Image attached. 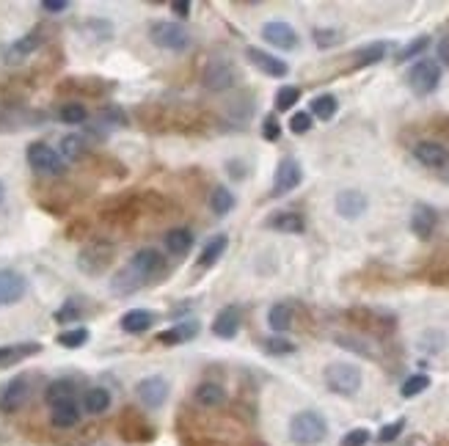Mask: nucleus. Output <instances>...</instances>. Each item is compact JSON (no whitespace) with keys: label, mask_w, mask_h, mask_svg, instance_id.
<instances>
[{"label":"nucleus","mask_w":449,"mask_h":446,"mask_svg":"<svg viewBox=\"0 0 449 446\" xmlns=\"http://www.w3.org/2000/svg\"><path fill=\"white\" fill-rule=\"evenodd\" d=\"M328 436V422L317 410H298L290 419V441L295 446H317Z\"/></svg>","instance_id":"1"},{"label":"nucleus","mask_w":449,"mask_h":446,"mask_svg":"<svg viewBox=\"0 0 449 446\" xmlns=\"http://www.w3.org/2000/svg\"><path fill=\"white\" fill-rule=\"evenodd\" d=\"M322 380L328 386V391L339 394V397H356L364 383V375L356 364H345V361H334L325 366Z\"/></svg>","instance_id":"2"},{"label":"nucleus","mask_w":449,"mask_h":446,"mask_svg":"<svg viewBox=\"0 0 449 446\" xmlns=\"http://www.w3.org/2000/svg\"><path fill=\"white\" fill-rule=\"evenodd\" d=\"M408 86L416 96H430L441 86V64L436 58H422L408 72Z\"/></svg>","instance_id":"3"},{"label":"nucleus","mask_w":449,"mask_h":446,"mask_svg":"<svg viewBox=\"0 0 449 446\" xmlns=\"http://www.w3.org/2000/svg\"><path fill=\"white\" fill-rule=\"evenodd\" d=\"M149 39H152L155 47L169 50V52H182V50L190 47V34L185 31V25L169 22V20L152 22V25H149Z\"/></svg>","instance_id":"4"},{"label":"nucleus","mask_w":449,"mask_h":446,"mask_svg":"<svg viewBox=\"0 0 449 446\" xmlns=\"http://www.w3.org/2000/svg\"><path fill=\"white\" fill-rule=\"evenodd\" d=\"M25 157H28V166L36 171V174H47V177H61L64 171H66V163H64V157L52 149V146H47L45 141H34V143H28V149H25Z\"/></svg>","instance_id":"5"},{"label":"nucleus","mask_w":449,"mask_h":446,"mask_svg":"<svg viewBox=\"0 0 449 446\" xmlns=\"http://www.w3.org/2000/svg\"><path fill=\"white\" fill-rule=\"evenodd\" d=\"M111 262H113V248L108 243H91L78 257V268L83 270V273H89V275L105 273V270L111 268Z\"/></svg>","instance_id":"6"},{"label":"nucleus","mask_w":449,"mask_h":446,"mask_svg":"<svg viewBox=\"0 0 449 446\" xmlns=\"http://www.w3.org/2000/svg\"><path fill=\"white\" fill-rule=\"evenodd\" d=\"M28 397H31V380L25 375H17L0 391V410L3 413H14L28 402Z\"/></svg>","instance_id":"7"},{"label":"nucleus","mask_w":449,"mask_h":446,"mask_svg":"<svg viewBox=\"0 0 449 446\" xmlns=\"http://www.w3.org/2000/svg\"><path fill=\"white\" fill-rule=\"evenodd\" d=\"M334 207H336L339 218H345V221H356V218H361V215L366 213L369 199H366V193H361V190H356V187H348V190H339V193H336Z\"/></svg>","instance_id":"8"},{"label":"nucleus","mask_w":449,"mask_h":446,"mask_svg":"<svg viewBox=\"0 0 449 446\" xmlns=\"http://www.w3.org/2000/svg\"><path fill=\"white\" fill-rule=\"evenodd\" d=\"M301 179H304L301 163H298L295 157H284V160H278L276 174H273V193H276V196H284V193L295 190V187L301 185Z\"/></svg>","instance_id":"9"},{"label":"nucleus","mask_w":449,"mask_h":446,"mask_svg":"<svg viewBox=\"0 0 449 446\" xmlns=\"http://www.w3.org/2000/svg\"><path fill=\"white\" fill-rule=\"evenodd\" d=\"M413 157L425 168H436V171L449 168V149L444 143H439V141H419L413 146Z\"/></svg>","instance_id":"10"},{"label":"nucleus","mask_w":449,"mask_h":446,"mask_svg":"<svg viewBox=\"0 0 449 446\" xmlns=\"http://www.w3.org/2000/svg\"><path fill=\"white\" fill-rule=\"evenodd\" d=\"M135 394H138L141 405H146V408H152V410H155V408H160L163 402L169 400V383H166V377L152 375V377L138 380Z\"/></svg>","instance_id":"11"},{"label":"nucleus","mask_w":449,"mask_h":446,"mask_svg":"<svg viewBox=\"0 0 449 446\" xmlns=\"http://www.w3.org/2000/svg\"><path fill=\"white\" fill-rule=\"evenodd\" d=\"M204 89L210 91H226L234 86V69L226 58H213L204 69Z\"/></svg>","instance_id":"12"},{"label":"nucleus","mask_w":449,"mask_h":446,"mask_svg":"<svg viewBox=\"0 0 449 446\" xmlns=\"http://www.w3.org/2000/svg\"><path fill=\"white\" fill-rule=\"evenodd\" d=\"M262 39L273 45L276 50H295L298 47V34L292 25L281 22V20H270L262 25Z\"/></svg>","instance_id":"13"},{"label":"nucleus","mask_w":449,"mask_h":446,"mask_svg":"<svg viewBox=\"0 0 449 446\" xmlns=\"http://www.w3.org/2000/svg\"><path fill=\"white\" fill-rule=\"evenodd\" d=\"M245 55H248V61H251L262 75H268V78H287V75H290V66H287L284 58H276V55H270V52L259 50V47H248Z\"/></svg>","instance_id":"14"},{"label":"nucleus","mask_w":449,"mask_h":446,"mask_svg":"<svg viewBox=\"0 0 449 446\" xmlns=\"http://www.w3.org/2000/svg\"><path fill=\"white\" fill-rule=\"evenodd\" d=\"M436 226H439V213L430 204H416L413 207V213H411V231L419 240H430Z\"/></svg>","instance_id":"15"},{"label":"nucleus","mask_w":449,"mask_h":446,"mask_svg":"<svg viewBox=\"0 0 449 446\" xmlns=\"http://www.w3.org/2000/svg\"><path fill=\"white\" fill-rule=\"evenodd\" d=\"M45 42V36H42V31H31V34H25V36H20L17 42H11V45L6 47V52H3V58L8 61V64H20L22 58H28L31 52H36L39 47Z\"/></svg>","instance_id":"16"},{"label":"nucleus","mask_w":449,"mask_h":446,"mask_svg":"<svg viewBox=\"0 0 449 446\" xmlns=\"http://www.w3.org/2000/svg\"><path fill=\"white\" fill-rule=\"evenodd\" d=\"M28 292L25 278L17 270H0V303H17Z\"/></svg>","instance_id":"17"},{"label":"nucleus","mask_w":449,"mask_h":446,"mask_svg":"<svg viewBox=\"0 0 449 446\" xmlns=\"http://www.w3.org/2000/svg\"><path fill=\"white\" fill-rule=\"evenodd\" d=\"M127 268L133 270L141 281H146V278H152L157 270L163 268V257H160V251H155V248H141L133 259L127 262Z\"/></svg>","instance_id":"18"},{"label":"nucleus","mask_w":449,"mask_h":446,"mask_svg":"<svg viewBox=\"0 0 449 446\" xmlns=\"http://www.w3.org/2000/svg\"><path fill=\"white\" fill-rule=\"evenodd\" d=\"M240 331V312L234 306H224L213 319V333L218 339H234Z\"/></svg>","instance_id":"19"},{"label":"nucleus","mask_w":449,"mask_h":446,"mask_svg":"<svg viewBox=\"0 0 449 446\" xmlns=\"http://www.w3.org/2000/svg\"><path fill=\"white\" fill-rule=\"evenodd\" d=\"M268 229L278 231V234H304L306 221H304L298 213H290V210H284V213H276V215H270Z\"/></svg>","instance_id":"20"},{"label":"nucleus","mask_w":449,"mask_h":446,"mask_svg":"<svg viewBox=\"0 0 449 446\" xmlns=\"http://www.w3.org/2000/svg\"><path fill=\"white\" fill-rule=\"evenodd\" d=\"M196 333H199V322H196V319H187V322H180V325H174V328H169V331H160V333H157V342L166 345V347H174V345H182V342L193 339Z\"/></svg>","instance_id":"21"},{"label":"nucleus","mask_w":449,"mask_h":446,"mask_svg":"<svg viewBox=\"0 0 449 446\" xmlns=\"http://www.w3.org/2000/svg\"><path fill=\"white\" fill-rule=\"evenodd\" d=\"M50 422H52L55 427H61V430L75 427V424L80 422V408H78V402L69 400V402H58V405H52Z\"/></svg>","instance_id":"22"},{"label":"nucleus","mask_w":449,"mask_h":446,"mask_svg":"<svg viewBox=\"0 0 449 446\" xmlns=\"http://www.w3.org/2000/svg\"><path fill=\"white\" fill-rule=\"evenodd\" d=\"M42 353V345L39 342H22V345H6L0 347V366H8V364H17L22 358L36 356Z\"/></svg>","instance_id":"23"},{"label":"nucleus","mask_w":449,"mask_h":446,"mask_svg":"<svg viewBox=\"0 0 449 446\" xmlns=\"http://www.w3.org/2000/svg\"><path fill=\"white\" fill-rule=\"evenodd\" d=\"M152 322H155V312H146V309H133V312L122 314L119 319L124 333H143Z\"/></svg>","instance_id":"24"},{"label":"nucleus","mask_w":449,"mask_h":446,"mask_svg":"<svg viewBox=\"0 0 449 446\" xmlns=\"http://www.w3.org/2000/svg\"><path fill=\"white\" fill-rule=\"evenodd\" d=\"M141 287H143V281H141L130 268H122L111 278V292H113V295H133Z\"/></svg>","instance_id":"25"},{"label":"nucleus","mask_w":449,"mask_h":446,"mask_svg":"<svg viewBox=\"0 0 449 446\" xmlns=\"http://www.w3.org/2000/svg\"><path fill=\"white\" fill-rule=\"evenodd\" d=\"M292 317H295V312H292V306L290 303H273L268 312V325L273 328V333H284V331H290L292 328Z\"/></svg>","instance_id":"26"},{"label":"nucleus","mask_w":449,"mask_h":446,"mask_svg":"<svg viewBox=\"0 0 449 446\" xmlns=\"http://www.w3.org/2000/svg\"><path fill=\"white\" fill-rule=\"evenodd\" d=\"M108 408H111V391H108V389L94 386V389H89V391L83 394V410L91 413V416H99V413H105Z\"/></svg>","instance_id":"27"},{"label":"nucleus","mask_w":449,"mask_h":446,"mask_svg":"<svg viewBox=\"0 0 449 446\" xmlns=\"http://www.w3.org/2000/svg\"><path fill=\"white\" fill-rule=\"evenodd\" d=\"M339 110V99L334 94H317L312 99V119H320V122H331Z\"/></svg>","instance_id":"28"},{"label":"nucleus","mask_w":449,"mask_h":446,"mask_svg":"<svg viewBox=\"0 0 449 446\" xmlns=\"http://www.w3.org/2000/svg\"><path fill=\"white\" fill-rule=\"evenodd\" d=\"M226 245H229V237H226V234H215V237L204 245V251H201V257H199V268H213V265L224 257Z\"/></svg>","instance_id":"29"},{"label":"nucleus","mask_w":449,"mask_h":446,"mask_svg":"<svg viewBox=\"0 0 449 446\" xmlns=\"http://www.w3.org/2000/svg\"><path fill=\"white\" fill-rule=\"evenodd\" d=\"M386 52H389V45L386 42H372V45L361 47L356 50V61H353V66L359 69V66H372V64H378V61H383L386 58Z\"/></svg>","instance_id":"30"},{"label":"nucleus","mask_w":449,"mask_h":446,"mask_svg":"<svg viewBox=\"0 0 449 446\" xmlns=\"http://www.w3.org/2000/svg\"><path fill=\"white\" fill-rule=\"evenodd\" d=\"M45 400L50 402V405L75 400V383H72V380H66V377H61V380H52V383H50V386L45 389Z\"/></svg>","instance_id":"31"},{"label":"nucleus","mask_w":449,"mask_h":446,"mask_svg":"<svg viewBox=\"0 0 449 446\" xmlns=\"http://www.w3.org/2000/svg\"><path fill=\"white\" fill-rule=\"evenodd\" d=\"M224 400L226 391L224 386H218V383H201L196 389V402L204 405V408H218V405H224Z\"/></svg>","instance_id":"32"},{"label":"nucleus","mask_w":449,"mask_h":446,"mask_svg":"<svg viewBox=\"0 0 449 446\" xmlns=\"http://www.w3.org/2000/svg\"><path fill=\"white\" fill-rule=\"evenodd\" d=\"M190 245H193V234H190V229H171L169 234H166V248H169V254H187L190 251Z\"/></svg>","instance_id":"33"},{"label":"nucleus","mask_w":449,"mask_h":446,"mask_svg":"<svg viewBox=\"0 0 449 446\" xmlns=\"http://www.w3.org/2000/svg\"><path fill=\"white\" fill-rule=\"evenodd\" d=\"M210 210H213L215 215H226V213L234 210V196H231L229 187H224V185L213 187V193H210Z\"/></svg>","instance_id":"34"},{"label":"nucleus","mask_w":449,"mask_h":446,"mask_svg":"<svg viewBox=\"0 0 449 446\" xmlns=\"http://www.w3.org/2000/svg\"><path fill=\"white\" fill-rule=\"evenodd\" d=\"M89 328H72V331H64V333H58L55 336V345H61V347H66V350H78V347H83L86 342H89Z\"/></svg>","instance_id":"35"},{"label":"nucleus","mask_w":449,"mask_h":446,"mask_svg":"<svg viewBox=\"0 0 449 446\" xmlns=\"http://www.w3.org/2000/svg\"><path fill=\"white\" fill-rule=\"evenodd\" d=\"M86 154V141L80 135H64L61 138V157L64 160H80Z\"/></svg>","instance_id":"36"},{"label":"nucleus","mask_w":449,"mask_h":446,"mask_svg":"<svg viewBox=\"0 0 449 446\" xmlns=\"http://www.w3.org/2000/svg\"><path fill=\"white\" fill-rule=\"evenodd\" d=\"M427 389H430V377H427L425 372H416V375H411V377L403 383L400 394H403L405 400H413V397H419V394L427 391Z\"/></svg>","instance_id":"37"},{"label":"nucleus","mask_w":449,"mask_h":446,"mask_svg":"<svg viewBox=\"0 0 449 446\" xmlns=\"http://www.w3.org/2000/svg\"><path fill=\"white\" fill-rule=\"evenodd\" d=\"M262 350H265L268 356H292V353H295V345H292L290 339L273 333V336H268V339L262 342Z\"/></svg>","instance_id":"38"},{"label":"nucleus","mask_w":449,"mask_h":446,"mask_svg":"<svg viewBox=\"0 0 449 446\" xmlns=\"http://www.w3.org/2000/svg\"><path fill=\"white\" fill-rule=\"evenodd\" d=\"M427 47H430V36H416V39H411V42L397 52V58H394V61H397V64H408L411 58H419Z\"/></svg>","instance_id":"39"},{"label":"nucleus","mask_w":449,"mask_h":446,"mask_svg":"<svg viewBox=\"0 0 449 446\" xmlns=\"http://www.w3.org/2000/svg\"><path fill=\"white\" fill-rule=\"evenodd\" d=\"M58 119L64 124H83L89 119V110L80 105V102H66L61 110H58Z\"/></svg>","instance_id":"40"},{"label":"nucleus","mask_w":449,"mask_h":446,"mask_svg":"<svg viewBox=\"0 0 449 446\" xmlns=\"http://www.w3.org/2000/svg\"><path fill=\"white\" fill-rule=\"evenodd\" d=\"M419 347H422L425 353H441V350L447 347V333H441V331H425V333L419 336Z\"/></svg>","instance_id":"41"},{"label":"nucleus","mask_w":449,"mask_h":446,"mask_svg":"<svg viewBox=\"0 0 449 446\" xmlns=\"http://www.w3.org/2000/svg\"><path fill=\"white\" fill-rule=\"evenodd\" d=\"M83 31L91 34V39H97V42H111L113 39V25L108 20H89L83 25Z\"/></svg>","instance_id":"42"},{"label":"nucleus","mask_w":449,"mask_h":446,"mask_svg":"<svg viewBox=\"0 0 449 446\" xmlns=\"http://www.w3.org/2000/svg\"><path fill=\"white\" fill-rule=\"evenodd\" d=\"M298 99H301V89L298 86H281V89L276 91V110H290Z\"/></svg>","instance_id":"43"},{"label":"nucleus","mask_w":449,"mask_h":446,"mask_svg":"<svg viewBox=\"0 0 449 446\" xmlns=\"http://www.w3.org/2000/svg\"><path fill=\"white\" fill-rule=\"evenodd\" d=\"M312 39H315V45L320 47V50H328V47H334V45H339V42H342V34H339L336 28H315Z\"/></svg>","instance_id":"44"},{"label":"nucleus","mask_w":449,"mask_h":446,"mask_svg":"<svg viewBox=\"0 0 449 446\" xmlns=\"http://www.w3.org/2000/svg\"><path fill=\"white\" fill-rule=\"evenodd\" d=\"M403 430H405V419H397V422H392V424L380 427L378 441H380V444H392V441H397V438H400V433H403Z\"/></svg>","instance_id":"45"},{"label":"nucleus","mask_w":449,"mask_h":446,"mask_svg":"<svg viewBox=\"0 0 449 446\" xmlns=\"http://www.w3.org/2000/svg\"><path fill=\"white\" fill-rule=\"evenodd\" d=\"M290 130L295 135H304L312 130V113L309 110H301V113H292L290 119Z\"/></svg>","instance_id":"46"},{"label":"nucleus","mask_w":449,"mask_h":446,"mask_svg":"<svg viewBox=\"0 0 449 446\" xmlns=\"http://www.w3.org/2000/svg\"><path fill=\"white\" fill-rule=\"evenodd\" d=\"M366 444H369V430L366 427H356V430L345 433L342 441H339V446H366Z\"/></svg>","instance_id":"47"},{"label":"nucleus","mask_w":449,"mask_h":446,"mask_svg":"<svg viewBox=\"0 0 449 446\" xmlns=\"http://www.w3.org/2000/svg\"><path fill=\"white\" fill-rule=\"evenodd\" d=\"M75 319H80V306H78V301H66V303L55 312V322H75Z\"/></svg>","instance_id":"48"},{"label":"nucleus","mask_w":449,"mask_h":446,"mask_svg":"<svg viewBox=\"0 0 449 446\" xmlns=\"http://www.w3.org/2000/svg\"><path fill=\"white\" fill-rule=\"evenodd\" d=\"M262 135H265V141H278V138H281V124H278L276 113H268V116H265V122H262Z\"/></svg>","instance_id":"49"},{"label":"nucleus","mask_w":449,"mask_h":446,"mask_svg":"<svg viewBox=\"0 0 449 446\" xmlns=\"http://www.w3.org/2000/svg\"><path fill=\"white\" fill-rule=\"evenodd\" d=\"M102 119H105V122H111V124H127V113H124V110H119V108H113V105L102 110Z\"/></svg>","instance_id":"50"},{"label":"nucleus","mask_w":449,"mask_h":446,"mask_svg":"<svg viewBox=\"0 0 449 446\" xmlns=\"http://www.w3.org/2000/svg\"><path fill=\"white\" fill-rule=\"evenodd\" d=\"M66 8H69L66 0H42V11H47V14H64Z\"/></svg>","instance_id":"51"},{"label":"nucleus","mask_w":449,"mask_h":446,"mask_svg":"<svg viewBox=\"0 0 449 446\" xmlns=\"http://www.w3.org/2000/svg\"><path fill=\"white\" fill-rule=\"evenodd\" d=\"M190 8H193L190 0H174V3H171V11H174L180 20H187V17H190Z\"/></svg>","instance_id":"52"},{"label":"nucleus","mask_w":449,"mask_h":446,"mask_svg":"<svg viewBox=\"0 0 449 446\" xmlns=\"http://www.w3.org/2000/svg\"><path fill=\"white\" fill-rule=\"evenodd\" d=\"M439 64H447L449 66V36H441V42H439Z\"/></svg>","instance_id":"53"},{"label":"nucleus","mask_w":449,"mask_h":446,"mask_svg":"<svg viewBox=\"0 0 449 446\" xmlns=\"http://www.w3.org/2000/svg\"><path fill=\"white\" fill-rule=\"evenodd\" d=\"M240 168H243L240 163H229V174H231V177H237V179L245 177V171H240Z\"/></svg>","instance_id":"54"},{"label":"nucleus","mask_w":449,"mask_h":446,"mask_svg":"<svg viewBox=\"0 0 449 446\" xmlns=\"http://www.w3.org/2000/svg\"><path fill=\"white\" fill-rule=\"evenodd\" d=\"M3 201H6V185L0 182V204H3Z\"/></svg>","instance_id":"55"},{"label":"nucleus","mask_w":449,"mask_h":446,"mask_svg":"<svg viewBox=\"0 0 449 446\" xmlns=\"http://www.w3.org/2000/svg\"><path fill=\"white\" fill-rule=\"evenodd\" d=\"M0 306H3V303H0Z\"/></svg>","instance_id":"56"}]
</instances>
